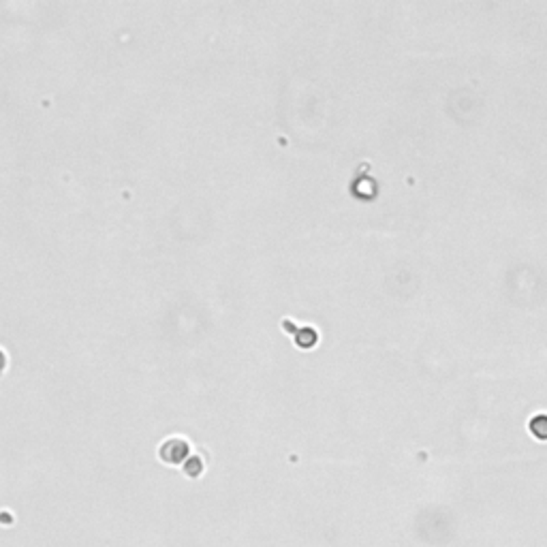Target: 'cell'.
<instances>
[{
	"mask_svg": "<svg viewBox=\"0 0 547 547\" xmlns=\"http://www.w3.org/2000/svg\"><path fill=\"white\" fill-rule=\"evenodd\" d=\"M530 432H532L537 438L545 440V438H547V415H537V417L530 421Z\"/></svg>",
	"mask_w": 547,
	"mask_h": 547,
	"instance_id": "cell-1",
	"label": "cell"
},
{
	"mask_svg": "<svg viewBox=\"0 0 547 547\" xmlns=\"http://www.w3.org/2000/svg\"><path fill=\"white\" fill-rule=\"evenodd\" d=\"M9 366V355L5 353V349H0V374H3Z\"/></svg>",
	"mask_w": 547,
	"mask_h": 547,
	"instance_id": "cell-2",
	"label": "cell"
}]
</instances>
